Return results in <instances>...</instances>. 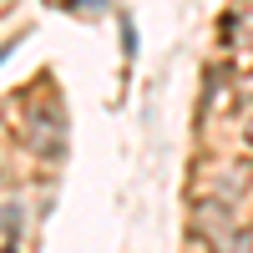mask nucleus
I'll return each mask as SVG.
<instances>
[{"instance_id": "f257e3e1", "label": "nucleus", "mask_w": 253, "mask_h": 253, "mask_svg": "<svg viewBox=\"0 0 253 253\" xmlns=\"http://www.w3.org/2000/svg\"><path fill=\"white\" fill-rule=\"evenodd\" d=\"M122 51H126V61L137 56V31H132V20H122Z\"/></svg>"}, {"instance_id": "f03ea898", "label": "nucleus", "mask_w": 253, "mask_h": 253, "mask_svg": "<svg viewBox=\"0 0 253 253\" xmlns=\"http://www.w3.org/2000/svg\"><path fill=\"white\" fill-rule=\"evenodd\" d=\"M243 147L253 152V101H248V112H243Z\"/></svg>"}, {"instance_id": "7ed1b4c3", "label": "nucleus", "mask_w": 253, "mask_h": 253, "mask_svg": "<svg viewBox=\"0 0 253 253\" xmlns=\"http://www.w3.org/2000/svg\"><path fill=\"white\" fill-rule=\"evenodd\" d=\"M5 253H10V248H5Z\"/></svg>"}]
</instances>
